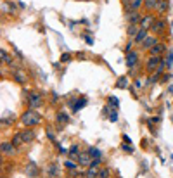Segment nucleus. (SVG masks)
I'll return each mask as SVG.
<instances>
[{
  "instance_id": "nucleus-1",
  "label": "nucleus",
  "mask_w": 173,
  "mask_h": 178,
  "mask_svg": "<svg viewBox=\"0 0 173 178\" xmlns=\"http://www.w3.org/2000/svg\"><path fill=\"white\" fill-rule=\"evenodd\" d=\"M19 121H21V125L23 126H37L42 123V116L38 114L35 109H30V111H24L23 114H21V118H19Z\"/></svg>"
},
{
  "instance_id": "nucleus-2",
  "label": "nucleus",
  "mask_w": 173,
  "mask_h": 178,
  "mask_svg": "<svg viewBox=\"0 0 173 178\" xmlns=\"http://www.w3.org/2000/svg\"><path fill=\"white\" fill-rule=\"evenodd\" d=\"M28 106L31 109H40L43 106V97L37 90H28Z\"/></svg>"
},
{
  "instance_id": "nucleus-3",
  "label": "nucleus",
  "mask_w": 173,
  "mask_h": 178,
  "mask_svg": "<svg viewBox=\"0 0 173 178\" xmlns=\"http://www.w3.org/2000/svg\"><path fill=\"white\" fill-rule=\"evenodd\" d=\"M161 57L159 56H149V59L146 61V71L149 74H152V73H156L158 71V67H159V64H161Z\"/></svg>"
},
{
  "instance_id": "nucleus-4",
  "label": "nucleus",
  "mask_w": 173,
  "mask_h": 178,
  "mask_svg": "<svg viewBox=\"0 0 173 178\" xmlns=\"http://www.w3.org/2000/svg\"><path fill=\"white\" fill-rule=\"evenodd\" d=\"M139 59H140L139 52L132 50V52H128L126 56H125V64H126L128 69H133V67H135L137 64H139Z\"/></svg>"
},
{
  "instance_id": "nucleus-5",
  "label": "nucleus",
  "mask_w": 173,
  "mask_h": 178,
  "mask_svg": "<svg viewBox=\"0 0 173 178\" xmlns=\"http://www.w3.org/2000/svg\"><path fill=\"white\" fill-rule=\"evenodd\" d=\"M165 28H166V19H156V21L151 24L149 30L154 35H161L163 31H165Z\"/></svg>"
},
{
  "instance_id": "nucleus-6",
  "label": "nucleus",
  "mask_w": 173,
  "mask_h": 178,
  "mask_svg": "<svg viewBox=\"0 0 173 178\" xmlns=\"http://www.w3.org/2000/svg\"><path fill=\"white\" fill-rule=\"evenodd\" d=\"M158 37H154V35H147L146 37V40L142 42V43H140V47H142V50H147V52H149L151 48L154 47L156 43H158Z\"/></svg>"
},
{
  "instance_id": "nucleus-7",
  "label": "nucleus",
  "mask_w": 173,
  "mask_h": 178,
  "mask_svg": "<svg viewBox=\"0 0 173 178\" xmlns=\"http://www.w3.org/2000/svg\"><path fill=\"white\" fill-rule=\"evenodd\" d=\"M125 17H126L128 24H140V21H142V14H140L139 11L128 12V14H125Z\"/></svg>"
},
{
  "instance_id": "nucleus-8",
  "label": "nucleus",
  "mask_w": 173,
  "mask_h": 178,
  "mask_svg": "<svg viewBox=\"0 0 173 178\" xmlns=\"http://www.w3.org/2000/svg\"><path fill=\"white\" fill-rule=\"evenodd\" d=\"M21 135H23L24 144H30V142H33L35 137H37V133H35V130L31 128V126H24V130L21 131Z\"/></svg>"
},
{
  "instance_id": "nucleus-9",
  "label": "nucleus",
  "mask_w": 173,
  "mask_h": 178,
  "mask_svg": "<svg viewBox=\"0 0 173 178\" xmlns=\"http://www.w3.org/2000/svg\"><path fill=\"white\" fill-rule=\"evenodd\" d=\"M165 52H166V43L165 42H158V43L149 50V56H159L161 57Z\"/></svg>"
},
{
  "instance_id": "nucleus-10",
  "label": "nucleus",
  "mask_w": 173,
  "mask_h": 178,
  "mask_svg": "<svg viewBox=\"0 0 173 178\" xmlns=\"http://www.w3.org/2000/svg\"><path fill=\"white\" fill-rule=\"evenodd\" d=\"M92 159H94V157H92L88 152H80V156H78V166L88 168V166H90V163H92Z\"/></svg>"
},
{
  "instance_id": "nucleus-11",
  "label": "nucleus",
  "mask_w": 173,
  "mask_h": 178,
  "mask_svg": "<svg viewBox=\"0 0 173 178\" xmlns=\"http://www.w3.org/2000/svg\"><path fill=\"white\" fill-rule=\"evenodd\" d=\"M0 151H2V154H5V156H14L16 147L12 145V142H2V144H0Z\"/></svg>"
},
{
  "instance_id": "nucleus-12",
  "label": "nucleus",
  "mask_w": 173,
  "mask_h": 178,
  "mask_svg": "<svg viewBox=\"0 0 173 178\" xmlns=\"http://www.w3.org/2000/svg\"><path fill=\"white\" fill-rule=\"evenodd\" d=\"M154 21H156V17L149 12V14L142 16V21H140V28H146V30H149V28H151V24H152Z\"/></svg>"
},
{
  "instance_id": "nucleus-13",
  "label": "nucleus",
  "mask_w": 173,
  "mask_h": 178,
  "mask_svg": "<svg viewBox=\"0 0 173 178\" xmlns=\"http://www.w3.org/2000/svg\"><path fill=\"white\" fill-rule=\"evenodd\" d=\"M154 9H156L158 14H165V12L168 11V0H158Z\"/></svg>"
},
{
  "instance_id": "nucleus-14",
  "label": "nucleus",
  "mask_w": 173,
  "mask_h": 178,
  "mask_svg": "<svg viewBox=\"0 0 173 178\" xmlns=\"http://www.w3.org/2000/svg\"><path fill=\"white\" fill-rule=\"evenodd\" d=\"M149 35V30H146V28H140L139 30V33H137V37L133 38V42H135L137 45H140L144 40H146V37Z\"/></svg>"
},
{
  "instance_id": "nucleus-15",
  "label": "nucleus",
  "mask_w": 173,
  "mask_h": 178,
  "mask_svg": "<svg viewBox=\"0 0 173 178\" xmlns=\"http://www.w3.org/2000/svg\"><path fill=\"white\" fill-rule=\"evenodd\" d=\"M139 30H140V24H128V28H126V35H128V38H135L137 37V33H139Z\"/></svg>"
},
{
  "instance_id": "nucleus-16",
  "label": "nucleus",
  "mask_w": 173,
  "mask_h": 178,
  "mask_svg": "<svg viewBox=\"0 0 173 178\" xmlns=\"http://www.w3.org/2000/svg\"><path fill=\"white\" fill-rule=\"evenodd\" d=\"M12 80H14L16 83H19V85H24L26 83V74L21 73V71H16V73H12Z\"/></svg>"
},
{
  "instance_id": "nucleus-17",
  "label": "nucleus",
  "mask_w": 173,
  "mask_h": 178,
  "mask_svg": "<svg viewBox=\"0 0 173 178\" xmlns=\"http://www.w3.org/2000/svg\"><path fill=\"white\" fill-rule=\"evenodd\" d=\"M0 57H2V62L7 64V66H12V64H14V59H12V57L7 54V50H5V48H0Z\"/></svg>"
},
{
  "instance_id": "nucleus-18",
  "label": "nucleus",
  "mask_w": 173,
  "mask_h": 178,
  "mask_svg": "<svg viewBox=\"0 0 173 178\" xmlns=\"http://www.w3.org/2000/svg\"><path fill=\"white\" fill-rule=\"evenodd\" d=\"M12 145H14V147L16 149H17V147H21V145H23L24 144V140H23V135H21V131H19V133H16L14 135V137H12Z\"/></svg>"
},
{
  "instance_id": "nucleus-19",
  "label": "nucleus",
  "mask_w": 173,
  "mask_h": 178,
  "mask_svg": "<svg viewBox=\"0 0 173 178\" xmlns=\"http://www.w3.org/2000/svg\"><path fill=\"white\" fill-rule=\"evenodd\" d=\"M47 176H59V166L56 163H52L47 168Z\"/></svg>"
},
{
  "instance_id": "nucleus-20",
  "label": "nucleus",
  "mask_w": 173,
  "mask_h": 178,
  "mask_svg": "<svg viewBox=\"0 0 173 178\" xmlns=\"http://www.w3.org/2000/svg\"><path fill=\"white\" fill-rule=\"evenodd\" d=\"M85 106H86V99L85 97H80L75 104H73V111H80V109H83Z\"/></svg>"
},
{
  "instance_id": "nucleus-21",
  "label": "nucleus",
  "mask_w": 173,
  "mask_h": 178,
  "mask_svg": "<svg viewBox=\"0 0 173 178\" xmlns=\"http://www.w3.org/2000/svg\"><path fill=\"white\" fill-rule=\"evenodd\" d=\"M56 119H57V121H59V123H62V125H66V123H69V116L66 114V112H64V111L57 112Z\"/></svg>"
},
{
  "instance_id": "nucleus-22",
  "label": "nucleus",
  "mask_w": 173,
  "mask_h": 178,
  "mask_svg": "<svg viewBox=\"0 0 173 178\" xmlns=\"http://www.w3.org/2000/svg\"><path fill=\"white\" fill-rule=\"evenodd\" d=\"M156 2H158V0H144V7L142 9H146L147 12L152 11V9L156 7Z\"/></svg>"
},
{
  "instance_id": "nucleus-23",
  "label": "nucleus",
  "mask_w": 173,
  "mask_h": 178,
  "mask_svg": "<svg viewBox=\"0 0 173 178\" xmlns=\"http://www.w3.org/2000/svg\"><path fill=\"white\" fill-rule=\"evenodd\" d=\"M78 156H80V147L78 145H71V149H69V157L78 159Z\"/></svg>"
},
{
  "instance_id": "nucleus-24",
  "label": "nucleus",
  "mask_w": 173,
  "mask_h": 178,
  "mask_svg": "<svg viewBox=\"0 0 173 178\" xmlns=\"http://www.w3.org/2000/svg\"><path fill=\"white\" fill-rule=\"evenodd\" d=\"M88 154H90L94 159H101V151H99L97 147H90L88 149Z\"/></svg>"
},
{
  "instance_id": "nucleus-25",
  "label": "nucleus",
  "mask_w": 173,
  "mask_h": 178,
  "mask_svg": "<svg viewBox=\"0 0 173 178\" xmlns=\"http://www.w3.org/2000/svg\"><path fill=\"white\" fill-rule=\"evenodd\" d=\"M144 7V0H133L132 2V11H140Z\"/></svg>"
},
{
  "instance_id": "nucleus-26",
  "label": "nucleus",
  "mask_w": 173,
  "mask_h": 178,
  "mask_svg": "<svg viewBox=\"0 0 173 178\" xmlns=\"http://www.w3.org/2000/svg\"><path fill=\"white\" fill-rule=\"evenodd\" d=\"M126 85H128V78H126V76H121V78L118 80V83H116L118 88H126Z\"/></svg>"
},
{
  "instance_id": "nucleus-27",
  "label": "nucleus",
  "mask_w": 173,
  "mask_h": 178,
  "mask_svg": "<svg viewBox=\"0 0 173 178\" xmlns=\"http://www.w3.org/2000/svg\"><path fill=\"white\" fill-rule=\"evenodd\" d=\"M107 176H111L109 168H102V170H99V178H107Z\"/></svg>"
},
{
  "instance_id": "nucleus-28",
  "label": "nucleus",
  "mask_w": 173,
  "mask_h": 178,
  "mask_svg": "<svg viewBox=\"0 0 173 178\" xmlns=\"http://www.w3.org/2000/svg\"><path fill=\"white\" fill-rule=\"evenodd\" d=\"M132 2H133V0H123V9H125V14L132 12Z\"/></svg>"
},
{
  "instance_id": "nucleus-29",
  "label": "nucleus",
  "mask_w": 173,
  "mask_h": 178,
  "mask_svg": "<svg viewBox=\"0 0 173 178\" xmlns=\"http://www.w3.org/2000/svg\"><path fill=\"white\" fill-rule=\"evenodd\" d=\"M0 11L4 12V14H9V2H7V0H2V4H0Z\"/></svg>"
},
{
  "instance_id": "nucleus-30",
  "label": "nucleus",
  "mask_w": 173,
  "mask_h": 178,
  "mask_svg": "<svg viewBox=\"0 0 173 178\" xmlns=\"http://www.w3.org/2000/svg\"><path fill=\"white\" fill-rule=\"evenodd\" d=\"M107 102H109V106H111V107H113V109H118V104H120V102H118V99H116V97H109V100H107Z\"/></svg>"
},
{
  "instance_id": "nucleus-31",
  "label": "nucleus",
  "mask_w": 173,
  "mask_h": 178,
  "mask_svg": "<svg viewBox=\"0 0 173 178\" xmlns=\"http://www.w3.org/2000/svg\"><path fill=\"white\" fill-rule=\"evenodd\" d=\"M16 12H17V5H16L14 2H9V14H12V16H14Z\"/></svg>"
},
{
  "instance_id": "nucleus-32",
  "label": "nucleus",
  "mask_w": 173,
  "mask_h": 178,
  "mask_svg": "<svg viewBox=\"0 0 173 178\" xmlns=\"http://www.w3.org/2000/svg\"><path fill=\"white\" fill-rule=\"evenodd\" d=\"M133 43H135V42H133V40H130V42H128L126 45H125V54L132 52V47H133Z\"/></svg>"
},
{
  "instance_id": "nucleus-33",
  "label": "nucleus",
  "mask_w": 173,
  "mask_h": 178,
  "mask_svg": "<svg viewBox=\"0 0 173 178\" xmlns=\"http://www.w3.org/2000/svg\"><path fill=\"white\" fill-rule=\"evenodd\" d=\"M68 61H71V54L64 52L62 56H61V62H68Z\"/></svg>"
},
{
  "instance_id": "nucleus-34",
  "label": "nucleus",
  "mask_w": 173,
  "mask_h": 178,
  "mask_svg": "<svg viewBox=\"0 0 173 178\" xmlns=\"http://www.w3.org/2000/svg\"><path fill=\"white\" fill-rule=\"evenodd\" d=\"M121 149L123 151H126V152H133V147L130 145V142H126V145H125V142H123V145H121Z\"/></svg>"
},
{
  "instance_id": "nucleus-35",
  "label": "nucleus",
  "mask_w": 173,
  "mask_h": 178,
  "mask_svg": "<svg viewBox=\"0 0 173 178\" xmlns=\"http://www.w3.org/2000/svg\"><path fill=\"white\" fill-rule=\"evenodd\" d=\"M109 119H111L113 123H116V121H118V112H116V109H114L113 112H109Z\"/></svg>"
},
{
  "instance_id": "nucleus-36",
  "label": "nucleus",
  "mask_w": 173,
  "mask_h": 178,
  "mask_svg": "<svg viewBox=\"0 0 173 178\" xmlns=\"http://www.w3.org/2000/svg\"><path fill=\"white\" fill-rule=\"evenodd\" d=\"M64 166L68 168V170H75V168H76V163H73V161H66V163H64Z\"/></svg>"
},
{
  "instance_id": "nucleus-37",
  "label": "nucleus",
  "mask_w": 173,
  "mask_h": 178,
  "mask_svg": "<svg viewBox=\"0 0 173 178\" xmlns=\"http://www.w3.org/2000/svg\"><path fill=\"white\" fill-rule=\"evenodd\" d=\"M90 166H94V168H99V166H101V159H92Z\"/></svg>"
},
{
  "instance_id": "nucleus-38",
  "label": "nucleus",
  "mask_w": 173,
  "mask_h": 178,
  "mask_svg": "<svg viewBox=\"0 0 173 178\" xmlns=\"http://www.w3.org/2000/svg\"><path fill=\"white\" fill-rule=\"evenodd\" d=\"M170 78H171V74H163V80H161V82H163V83H166Z\"/></svg>"
},
{
  "instance_id": "nucleus-39",
  "label": "nucleus",
  "mask_w": 173,
  "mask_h": 178,
  "mask_svg": "<svg viewBox=\"0 0 173 178\" xmlns=\"http://www.w3.org/2000/svg\"><path fill=\"white\" fill-rule=\"evenodd\" d=\"M86 43H88V45H92V43H94V40L90 38V35H86Z\"/></svg>"
},
{
  "instance_id": "nucleus-40",
  "label": "nucleus",
  "mask_w": 173,
  "mask_h": 178,
  "mask_svg": "<svg viewBox=\"0 0 173 178\" xmlns=\"http://www.w3.org/2000/svg\"><path fill=\"white\" fill-rule=\"evenodd\" d=\"M85 2H88V0H85Z\"/></svg>"
}]
</instances>
